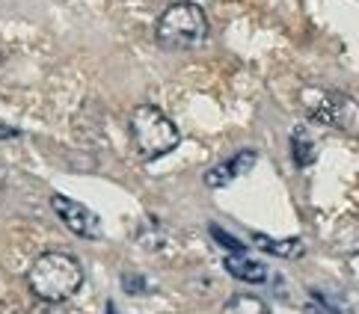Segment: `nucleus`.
<instances>
[{"instance_id":"obj_1","label":"nucleus","mask_w":359,"mask_h":314,"mask_svg":"<svg viewBox=\"0 0 359 314\" xmlns=\"http://www.w3.org/2000/svg\"><path fill=\"white\" fill-rule=\"evenodd\" d=\"M27 285L39 303H66L83 285L81 261L69 252H42L30 264Z\"/></svg>"},{"instance_id":"obj_2","label":"nucleus","mask_w":359,"mask_h":314,"mask_svg":"<svg viewBox=\"0 0 359 314\" xmlns=\"http://www.w3.org/2000/svg\"><path fill=\"white\" fill-rule=\"evenodd\" d=\"M155 39L166 51H190V48H199L208 39V18H205L202 6L190 3V0L166 6L155 24Z\"/></svg>"},{"instance_id":"obj_3","label":"nucleus","mask_w":359,"mask_h":314,"mask_svg":"<svg viewBox=\"0 0 359 314\" xmlns=\"http://www.w3.org/2000/svg\"><path fill=\"white\" fill-rule=\"evenodd\" d=\"M128 128H131V140H134L137 155L143 160H158L163 155H170L172 148L182 143V134H178L175 122L166 116L163 110L151 107V104L134 107L131 119H128Z\"/></svg>"},{"instance_id":"obj_4","label":"nucleus","mask_w":359,"mask_h":314,"mask_svg":"<svg viewBox=\"0 0 359 314\" xmlns=\"http://www.w3.org/2000/svg\"><path fill=\"white\" fill-rule=\"evenodd\" d=\"M50 208L57 210V217L62 220V225H66L69 231H74L78 237H83V241H98V237L104 234L98 213L89 210L81 202H74V199H69V196H60V193L50 196Z\"/></svg>"},{"instance_id":"obj_5","label":"nucleus","mask_w":359,"mask_h":314,"mask_svg":"<svg viewBox=\"0 0 359 314\" xmlns=\"http://www.w3.org/2000/svg\"><path fill=\"white\" fill-rule=\"evenodd\" d=\"M300 104L320 124H332V128H341L344 124L348 98H344L341 92H336V90H303Z\"/></svg>"},{"instance_id":"obj_6","label":"nucleus","mask_w":359,"mask_h":314,"mask_svg":"<svg viewBox=\"0 0 359 314\" xmlns=\"http://www.w3.org/2000/svg\"><path fill=\"white\" fill-rule=\"evenodd\" d=\"M255 152H238L235 157H229V160H223V163H217L214 169H208L205 172V184L208 187H214V190H220V187H229L235 178H241V175H247L252 166H255Z\"/></svg>"},{"instance_id":"obj_7","label":"nucleus","mask_w":359,"mask_h":314,"mask_svg":"<svg viewBox=\"0 0 359 314\" xmlns=\"http://www.w3.org/2000/svg\"><path fill=\"white\" fill-rule=\"evenodd\" d=\"M223 264H226V270L232 273L238 282H247V285H262V282H267V273H271L262 261L247 258L243 252H232Z\"/></svg>"},{"instance_id":"obj_8","label":"nucleus","mask_w":359,"mask_h":314,"mask_svg":"<svg viewBox=\"0 0 359 314\" xmlns=\"http://www.w3.org/2000/svg\"><path fill=\"white\" fill-rule=\"evenodd\" d=\"M332 246H336L341 255H359V217H344L336 225Z\"/></svg>"},{"instance_id":"obj_9","label":"nucleus","mask_w":359,"mask_h":314,"mask_svg":"<svg viewBox=\"0 0 359 314\" xmlns=\"http://www.w3.org/2000/svg\"><path fill=\"white\" fill-rule=\"evenodd\" d=\"M291 155H294V163H297V166H309V163H315V157H318V145L303 124L294 128V134H291Z\"/></svg>"},{"instance_id":"obj_10","label":"nucleus","mask_w":359,"mask_h":314,"mask_svg":"<svg viewBox=\"0 0 359 314\" xmlns=\"http://www.w3.org/2000/svg\"><path fill=\"white\" fill-rule=\"evenodd\" d=\"M252 241L262 249H267V252L279 255V258H300L306 252V243L297 241V237H291V241H271V237H264V234H255Z\"/></svg>"},{"instance_id":"obj_11","label":"nucleus","mask_w":359,"mask_h":314,"mask_svg":"<svg viewBox=\"0 0 359 314\" xmlns=\"http://www.w3.org/2000/svg\"><path fill=\"white\" fill-rule=\"evenodd\" d=\"M223 314H271V308H267L264 299L252 297V294H235L226 299Z\"/></svg>"},{"instance_id":"obj_12","label":"nucleus","mask_w":359,"mask_h":314,"mask_svg":"<svg viewBox=\"0 0 359 314\" xmlns=\"http://www.w3.org/2000/svg\"><path fill=\"white\" fill-rule=\"evenodd\" d=\"M122 287H125V294H131V297L151 291V285L146 282V276H140V273H125L122 276Z\"/></svg>"},{"instance_id":"obj_13","label":"nucleus","mask_w":359,"mask_h":314,"mask_svg":"<svg viewBox=\"0 0 359 314\" xmlns=\"http://www.w3.org/2000/svg\"><path fill=\"white\" fill-rule=\"evenodd\" d=\"M211 234L217 237V241H220L223 246H229V249H232V252H243V246L235 241V237H229L223 229H220V225H211Z\"/></svg>"},{"instance_id":"obj_14","label":"nucleus","mask_w":359,"mask_h":314,"mask_svg":"<svg viewBox=\"0 0 359 314\" xmlns=\"http://www.w3.org/2000/svg\"><path fill=\"white\" fill-rule=\"evenodd\" d=\"M30 314H72L62 303H39Z\"/></svg>"},{"instance_id":"obj_15","label":"nucleus","mask_w":359,"mask_h":314,"mask_svg":"<svg viewBox=\"0 0 359 314\" xmlns=\"http://www.w3.org/2000/svg\"><path fill=\"white\" fill-rule=\"evenodd\" d=\"M4 187H6V169L0 166V193H4Z\"/></svg>"},{"instance_id":"obj_16","label":"nucleus","mask_w":359,"mask_h":314,"mask_svg":"<svg viewBox=\"0 0 359 314\" xmlns=\"http://www.w3.org/2000/svg\"><path fill=\"white\" fill-rule=\"evenodd\" d=\"M107 314H116V308H113V306H107Z\"/></svg>"}]
</instances>
